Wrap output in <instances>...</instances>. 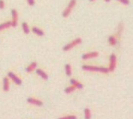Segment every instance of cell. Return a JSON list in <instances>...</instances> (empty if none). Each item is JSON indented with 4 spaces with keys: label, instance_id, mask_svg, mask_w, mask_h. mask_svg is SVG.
<instances>
[{
    "label": "cell",
    "instance_id": "cell-10",
    "mask_svg": "<svg viewBox=\"0 0 133 119\" xmlns=\"http://www.w3.org/2000/svg\"><path fill=\"white\" fill-rule=\"evenodd\" d=\"M70 83L72 85L75 86L76 88H78V89H82V88H83V85L82 84L79 83V82H77L76 80H75V79H71V80H70Z\"/></svg>",
    "mask_w": 133,
    "mask_h": 119
},
{
    "label": "cell",
    "instance_id": "cell-6",
    "mask_svg": "<svg viewBox=\"0 0 133 119\" xmlns=\"http://www.w3.org/2000/svg\"><path fill=\"white\" fill-rule=\"evenodd\" d=\"M11 13L12 15V26L13 27H16L17 25V20H18V13H17V11L13 9L11 11Z\"/></svg>",
    "mask_w": 133,
    "mask_h": 119
},
{
    "label": "cell",
    "instance_id": "cell-14",
    "mask_svg": "<svg viewBox=\"0 0 133 119\" xmlns=\"http://www.w3.org/2000/svg\"><path fill=\"white\" fill-rule=\"evenodd\" d=\"M36 66H37V64L36 62H32L27 68L26 71L28 73H30L32 72L33 70L36 68Z\"/></svg>",
    "mask_w": 133,
    "mask_h": 119
},
{
    "label": "cell",
    "instance_id": "cell-3",
    "mask_svg": "<svg viewBox=\"0 0 133 119\" xmlns=\"http://www.w3.org/2000/svg\"><path fill=\"white\" fill-rule=\"evenodd\" d=\"M76 1L75 0H71L69 4L68 7L65 10L63 13V16L64 17H67L70 14V13L73 8L75 5Z\"/></svg>",
    "mask_w": 133,
    "mask_h": 119
},
{
    "label": "cell",
    "instance_id": "cell-22",
    "mask_svg": "<svg viewBox=\"0 0 133 119\" xmlns=\"http://www.w3.org/2000/svg\"><path fill=\"white\" fill-rule=\"evenodd\" d=\"M5 7V3L3 0H0V9H3Z\"/></svg>",
    "mask_w": 133,
    "mask_h": 119
},
{
    "label": "cell",
    "instance_id": "cell-11",
    "mask_svg": "<svg viewBox=\"0 0 133 119\" xmlns=\"http://www.w3.org/2000/svg\"><path fill=\"white\" fill-rule=\"evenodd\" d=\"M36 73L39 75L40 76H41L43 79H45V80H46V79H47L48 78V75H47L43 70H42L40 69H37L36 70Z\"/></svg>",
    "mask_w": 133,
    "mask_h": 119
},
{
    "label": "cell",
    "instance_id": "cell-24",
    "mask_svg": "<svg viewBox=\"0 0 133 119\" xmlns=\"http://www.w3.org/2000/svg\"><path fill=\"white\" fill-rule=\"evenodd\" d=\"M105 1L106 2H109L111 1V0H105Z\"/></svg>",
    "mask_w": 133,
    "mask_h": 119
},
{
    "label": "cell",
    "instance_id": "cell-9",
    "mask_svg": "<svg viewBox=\"0 0 133 119\" xmlns=\"http://www.w3.org/2000/svg\"><path fill=\"white\" fill-rule=\"evenodd\" d=\"M10 88V82L8 78L5 77L3 79V89L5 91H8Z\"/></svg>",
    "mask_w": 133,
    "mask_h": 119
},
{
    "label": "cell",
    "instance_id": "cell-16",
    "mask_svg": "<svg viewBox=\"0 0 133 119\" xmlns=\"http://www.w3.org/2000/svg\"><path fill=\"white\" fill-rule=\"evenodd\" d=\"M84 114H85V119H90L91 117V111L88 108H86L84 110Z\"/></svg>",
    "mask_w": 133,
    "mask_h": 119
},
{
    "label": "cell",
    "instance_id": "cell-5",
    "mask_svg": "<svg viewBox=\"0 0 133 119\" xmlns=\"http://www.w3.org/2000/svg\"><path fill=\"white\" fill-rule=\"evenodd\" d=\"M8 76L15 83H16L17 85H20L21 84V83H22L21 79L18 76H16L14 73H12V72H9L8 73Z\"/></svg>",
    "mask_w": 133,
    "mask_h": 119
},
{
    "label": "cell",
    "instance_id": "cell-20",
    "mask_svg": "<svg viewBox=\"0 0 133 119\" xmlns=\"http://www.w3.org/2000/svg\"><path fill=\"white\" fill-rule=\"evenodd\" d=\"M77 118L76 116H66V117H64L62 118H59L58 119H76Z\"/></svg>",
    "mask_w": 133,
    "mask_h": 119
},
{
    "label": "cell",
    "instance_id": "cell-1",
    "mask_svg": "<svg viewBox=\"0 0 133 119\" xmlns=\"http://www.w3.org/2000/svg\"><path fill=\"white\" fill-rule=\"evenodd\" d=\"M82 69L83 70H86V71L101 72L103 73H107L109 72V69L107 68L102 67H95V66L91 65H83L82 67Z\"/></svg>",
    "mask_w": 133,
    "mask_h": 119
},
{
    "label": "cell",
    "instance_id": "cell-18",
    "mask_svg": "<svg viewBox=\"0 0 133 119\" xmlns=\"http://www.w3.org/2000/svg\"><path fill=\"white\" fill-rule=\"evenodd\" d=\"M76 88L74 85H73L72 86L69 87L65 89V92L67 94H70V93H71V92L74 91Z\"/></svg>",
    "mask_w": 133,
    "mask_h": 119
},
{
    "label": "cell",
    "instance_id": "cell-17",
    "mask_svg": "<svg viewBox=\"0 0 133 119\" xmlns=\"http://www.w3.org/2000/svg\"><path fill=\"white\" fill-rule=\"evenodd\" d=\"M65 70H66V73L67 74V75L68 76H70L71 75V66L70 64H67L65 66Z\"/></svg>",
    "mask_w": 133,
    "mask_h": 119
},
{
    "label": "cell",
    "instance_id": "cell-7",
    "mask_svg": "<svg viewBox=\"0 0 133 119\" xmlns=\"http://www.w3.org/2000/svg\"><path fill=\"white\" fill-rule=\"evenodd\" d=\"M99 55V53L97 52H93L91 53H86L82 55V59L84 60H87L91 58H94L97 57Z\"/></svg>",
    "mask_w": 133,
    "mask_h": 119
},
{
    "label": "cell",
    "instance_id": "cell-8",
    "mask_svg": "<svg viewBox=\"0 0 133 119\" xmlns=\"http://www.w3.org/2000/svg\"><path fill=\"white\" fill-rule=\"evenodd\" d=\"M27 101L29 103L37 105V106H41L43 104V103L41 101L33 98H29L27 99Z\"/></svg>",
    "mask_w": 133,
    "mask_h": 119
},
{
    "label": "cell",
    "instance_id": "cell-2",
    "mask_svg": "<svg viewBox=\"0 0 133 119\" xmlns=\"http://www.w3.org/2000/svg\"><path fill=\"white\" fill-rule=\"evenodd\" d=\"M82 42V40L80 38H77L74 40L72 41L71 42L68 43V45H66L65 47H63V50L67 51L70 50L72 49V48H73L74 47L77 46L78 45H79Z\"/></svg>",
    "mask_w": 133,
    "mask_h": 119
},
{
    "label": "cell",
    "instance_id": "cell-21",
    "mask_svg": "<svg viewBox=\"0 0 133 119\" xmlns=\"http://www.w3.org/2000/svg\"><path fill=\"white\" fill-rule=\"evenodd\" d=\"M118 1L120 2H121L122 3L124 4V5H128L130 3L128 0H118Z\"/></svg>",
    "mask_w": 133,
    "mask_h": 119
},
{
    "label": "cell",
    "instance_id": "cell-25",
    "mask_svg": "<svg viewBox=\"0 0 133 119\" xmlns=\"http://www.w3.org/2000/svg\"><path fill=\"white\" fill-rule=\"evenodd\" d=\"M95 1V0H89V1H91V2H93Z\"/></svg>",
    "mask_w": 133,
    "mask_h": 119
},
{
    "label": "cell",
    "instance_id": "cell-19",
    "mask_svg": "<svg viewBox=\"0 0 133 119\" xmlns=\"http://www.w3.org/2000/svg\"><path fill=\"white\" fill-rule=\"evenodd\" d=\"M109 41L111 45H115L117 43V40L113 36H111L109 38Z\"/></svg>",
    "mask_w": 133,
    "mask_h": 119
},
{
    "label": "cell",
    "instance_id": "cell-12",
    "mask_svg": "<svg viewBox=\"0 0 133 119\" xmlns=\"http://www.w3.org/2000/svg\"><path fill=\"white\" fill-rule=\"evenodd\" d=\"M12 26V23L11 21H7L5 23L0 24V32L1 31L10 27Z\"/></svg>",
    "mask_w": 133,
    "mask_h": 119
},
{
    "label": "cell",
    "instance_id": "cell-23",
    "mask_svg": "<svg viewBox=\"0 0 133 119\" xmlns=\"http://www.w3.org/2000/svg\"><path fill=\"white\" fill-rule=\"evenodd\" d=\"M28 3L30 5L32 6L33 5L34 3H35V2H34V0H27Z\"/></svg>",
    "mask_w": 133,
    "mask_h": 119
},
{
    "label": "cell",
    "instance_id": "cell-13",
    "mask_svg": "<svg viewBox=\"0 0 133 119\" xmlns=\"http://www.w3.org/2000/svg\"><path fill=\"white\" fill-rule=\"evenodd\" d=\"M32 30L34 34H36L38 36H43L44 35L43 31L37 27H33L32 29Z\"/></svg>",
    "mask_w": 133,
    "mask_h": 119
},
{
    "label": "cell",
    "instance_id": "cell-15",
    "mask_svg": "<svg viewBox=\"0 0 133 119\" xmlns=\"http://www.w3.org/2000/svg\"><path fill=\"white\" fill-rule=\"evenodd\" d=\"M22 27H23V29L24 32L25 34H28L29 33L30 29H29V26H28L27 23H25V22L23 23V24H22Z\"/></svg>",
    "mask_w": 133,
    "mask_h": 119
},
{
    "label": "cell",
    "instance_id": "cell-4",
    "mask_svg": "<svg viewBox=\"0 0 133 119\" xmlns=\"http://www.w3.org/2000/svg\"><path fill=\"white\" fill-rule=\"evenodd\" d=\"M117 63V58L115 54H112L110 56V64L109 68V72H113L115 68Z\"/></svg>",
    "mask_w": 133,
    "mask_h": 119
}]
</instances>
